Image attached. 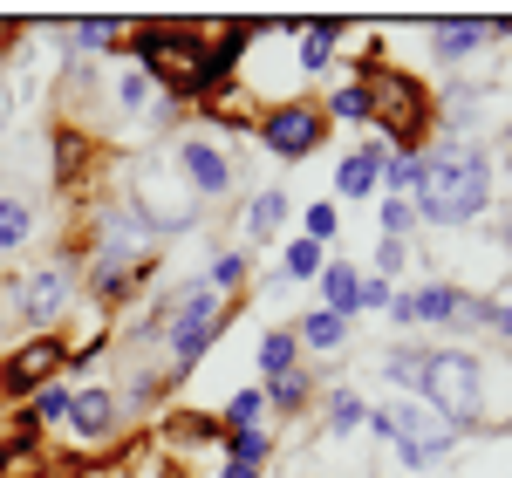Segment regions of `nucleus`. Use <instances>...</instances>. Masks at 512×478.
Instances as JSON below:
<instances>
[{"mask_svg":"<svg viewBox=\"0 0 512 478\" xmlns=\"http://www.w3.org/2000/svg\"><path fill=\"white\" fill-rule=\"evenodd\" d=\"M492 199V164L465 151V144H451V151H437V158L417 164V185H410V205H417V219H431V226H472L478 212Z\"/></svg>","mask_w":512,"mask_h":478,"instance_id":"1","label":"nucleus"},{"mask_svg":"<svg viewBox=\"0 0 512 478\" xmlns=\"http://www.w3.org/2000/svg\"><path fill=\"white\" fill-rule=\"evenodd\" d=\"M362 424H369L376 438L390 444V451L403 458V465H410V472H424V465H437V458H444V451L458 444V431H451V424L437 417L431 403H417V397L383 403V410H369Z\"/></svg>","mask_w":512,"mask_h":478,"instance_id":"2","label":"nucleus"},{"mask_svg":"<svg viewBox=\"0 0 512 478\" xmlns=\"http://www.w3.org/2000/svg\"><path fill=\"white\" fill-rule=\"evenodd\" d=\"M417 403H431L451 431H458V424H478V417H485V369H478L465 349H431Z\"/></svg>","mask_w":512,"mask_h":478,"instance_id":"3","label":"nucleus"},{"mask_svg":"<svg viewBox=\"0 0 512 478\" xmlns=\"http://www.w3.org/2000/svg\"><path fill=\"white\" fill-rule=\"evenodd\" d=\"M219 328H226V321H219V294H212L205 280H178V287L164 294V335H171V362H178V369H192V362L212 349Z\"/></svg>","mask_w":512,"mask_h":478,"instance_id":"4","label":"nucleus"},{"mask_svg":"<svg viewBox=\"0 0 512 478\" xmlns=\"http://www.w3.org/2000/svg\"><path fill=\"white\" fill-rule=\"evenodd\" d=\"M321 137H328V110L321 103H274L267 123H260V144L274 158H315Z\"/></svg>","mask_w":512,"mask_h":478,"instance_id":"5","label":"nucleus"},{"mask_svg":"<svg viewBox=\"0 0 512 478\" xmlns=\"http://www.w3.org/2000/svg\"><path fill=\"white\" fill-rule=\"evenodd\" d=\"M369 96H376V123L396 130V151H410V137L424 130V117H431V110H424V89L403 82V76H390L383 89H369Z\"/></svg>","mask_w":512,"mask_h":478,"instance_id":"6","label":"nucleus"},{"mask_svg":"<svg viewBox=\"0 0 512 478\" xmlns=\"http://www.w3.org/2000/svg\"><path fill=\"white\" fill-rule=\"evenodd\" d=\"M69 294H76V274L62 267V260H48V267H35V274L21 280V294H14V308L28 321H55L62 308H69Z\"/></svg>","mask_w":512,"mask_h":478,"instance_id":"7","label":"nucleus"},{"mask_svg":"<svg viewBox=\"0 0 512 478\" xmlns=\"http://www.w3.org/2000/svg\"><path fill=\"white\" fill-rule=\"evenodd\" d=\"M178 171H185V185H192L198 199H226L233 192V158L219 144H205V137L178 144Z\"/></svg>","mask_w":512,"mask_h":478,"instance_id":"8","label":"nucleus"},{"mask_svg":"<svg viewBox=\"0 0 512 478\" xmlns=\"http://www.w3.org/2000/svg\"><path fill=\"white\" fill-rule=\"evenodd\" d=\"M55 369H62V342H55V335H35V342H21V349L7 356V376H0V383H7V397H35Z\"/></svg>","mask_w":512,"mask_h":478,"instance_id":"9","label":"nucleus"},{"mask_svg":"<svg viewBox=\"0 0 512 478\" xmlns=\"http://www.w3.org/2000/svg\"><path fill=\"white\" fill-rule=\"evenodd\" d=\"M376 185H383V151H376V144H369V151H349L342 171H335V192H342V199H369Z\"/></svg>","mask_w":512,"mask_h":478,"instance_id":"10","label":"nucleus"},{"mask_svg":"<svg viewBox=\"0 0 512 478\" xmlns=\"http://www.w3.org/2000/svg\"><path fill=\"white\" fill-rule=\"evenodd\" d=\"M492 35H499L492 21H437V28H431V41H437V55H444V62H465V55L485 48Z\"/></svg>","mask_w":512,"mask_h":478,"instance_id":"11","label":"nucleus"},{"mask_svg":"<svg viewBox=\"0 0 512 478\" xmlns=\"http://www.w3.org/2000/svg\"><path fill=\"white\" fill-rule=\"evenodd\" d=\"M69 424H76L82 438H110V424H117V397H110V390H82V397H69Z\"/></svg>","mask_w":512,"mask_h":478,"instance_id":"12","label":"nucleus"},{"mask_svg":"<svg viewBox=\"0 0 512 478\" xmlns=\"http://www.w3.org/2000/svg\"><path fill=\"white\" fill-rule=\"evenodd\" d=\"M424 362H431L424 342H396L390 356H383V376H390L396 390H424Z\"/></svg>","mask_w":512,"mask_h":478,"instance_id":"13","label":"nucleus"},{"mask_svg":"<svg viewBox=\"0 0 512 478\" xmlns=\"http://www.w3.org/2000/svg\"><path fill=\"white\" fill-rule=\"evenodd\" d=\"M294 356H301L294 328H274V335H260V376H267V383H280V376H294Z\"/></svg>","mask_w":512,"mask_h":478,"instance_id":"14","label":"nucleus"},{"mask_svg":"<svg viewBox=\"0 0 512 478\" xmlns=\"http://www.w3.org/2000/svg\"><path fill=\"white\" fill-rule=\"evenodd\" d=\"M321 294H328V315L349 321V315H355V294H362V274L335 260V267H321Z\"/></svg>","mask_w":512,"mask_h":478,"instance_id":"15","label":"nucleus"},{"mask_svg":"<svg viewBox=\"0 0 512 478\" xmlns=\"http://www.w3.org/2000/svg\"><path fill=\"white\" fill-rule=\"evenodd\" d=\"M294 342H301V349H342V342H349V321L328 315V308H321V315H301Z\"/></svg>","mask_w":512,"mask_h":478,"instance_id":"16","label":"nucleus"},{"mask_svg":"<svg viewBox=\"0 0 512 478\" xmlns=\"http://www.w3.org/2000/svg\"><path fill=\"white\" fill-rule=\"evenodd\" d=\"M280 219H287V192H260L246 205V239H274Z\"/></svg>","mask_w":512,"mask_h":478,"instance_id":"17","label":"nucleus"},{"mask_svg":"<svg viewBox=\"0 0 512 478\" xmlns=\"http://www.w3.org/2000/svg\"><path fill=\"white\" fill-rule=\"evenodd\" d=\"M335 35H342L335 21H321V28H308V35H301V69H308V76H321V69H328V55H335Z\"/></svg>","mask_w":512,"mask_h":478,"instance_id":"18","label":"nucleus"},{"mask_svg":"<svg viewBox=\"0 0 512 478\" xmlns=\"http://www.w3.org/2000/svg\"><path fill=\"white\" fill-rule=\"evenodd\" d=\"M267 451H274V438H267L260 424H253V431H226V465H260Z\"/></svg>","mask_w":512,"mask_h":478,"instance_id":"19","label":"nucleus"},{"mask_svg":"<svg viewBox=\"0 0 512 478\" xmlns=\"http://www.w3.org/2000/svg\"><path fill=\"white\" fill-rule=\"evenodd\" d=\"M130 280H137V260H117V253H103V260H96V274H89V287H96V294H123Z\"/></svg>","mask_w":512,"mask_h":478,"instance_id":"20","label":"nucleus"},{"mask_svg":"<svg viewBox=\"0 0 512 478\" xmlns=\"http://www.w3.org/2000/svg\"><path fill=\"white\" fill-rule=\"evenodd\" d=\"M335 117H342V123H376V96H369L362 82L335 89Z\"/></svg>","mask_w":512,"mask_h":478,"instance_id":"21","label":"nucleus"},{"mask_svg":"<svg viewBox=\"0 0 512 478\" xmlns=\"http://www.w3.org/2000/svg\"><path fill=\"white\" fill-rule=\"evenodd\" d=\"M28 226H35V219H28V205H21V199H0V253H14V246L28 239Z\"/></svg>","mask_w":512,"mask_h":478,"instance_id":"22","label":"nucleus"},{"mask_svg":"<svg viewBox=\"0 0 512 478\" xmlns=\"http://www.w3.org/2000/svg\"><path fill=\"white\" fill-rule=\"evenodd\" d=\"M321 267H328V260H321L315 239H294V246H287V274L294 280H321Z\"/></svg>","mask_w":512,"mask_h":478,"instance_id":"23","label":"nucleus"},{"mask_svg":"<svg viewBox=\"0 0 512 478\" xmlns=\"http://www.w3.org/2000/svg\"><path fill=\"white\" fill-rule=\"evenodd\" d=\"M315 397V383L294 369V376H280V383H267V403H280V410H301V403Z\"/></svg>","mask_w":512,"mask_h":478,"instance_id":"24","label":"nucleus"},{"mask_svg":"<svg viewBox=\"0 0 512 478\" xmlns=\"http://www.w3.org/2000/svg\"><path fill=\"white\" fill-rule=\"evenodd\" d=\"M260 410H267V390H239V397L226 403V424H233V431H253Z\"/></svg>","mask_w":512,"mask_h":478,"instance_id":"25","label":"nucleus"},{"mask_svg":"<svg viewBox=\"0 0 512 478\" xmlns=\"http://www.w3.org/2000/svg\"><path fill=\"white\" fill-rule=\"evenodd\" d=\"M239 280H246V253H219L212 274H205V287H212V294H233Z\"/></svg>","mask_w":512,"mask_h":478,"instance_id":"26","label":"nucleus"},{"mask_svg":"<svg viewBox=\"0 0 512 478\" xmlns=\"http://www.w3.org/2000/svg\"><path fill=\"white\" fill-rule=\"evenodd\" d=\"M362 417H369V410H362L355 390H335V397H328V431H355Z\"/></svg>","mask_w":512,"mask_h":478,"instance_id":"27","label":"nucleus"},{"mask_svg":"<svg viewBox=\"0 0 512 478\" xmlns=\"http://www.w3.org/2000/svg\"><path fill=\"white\" fill-rule=\"evenodd\" d=\"M417 151H383V178H390V192L403 199V185H417Z\"/></svg>","mask_w":512,"mask_h":478,"instance_id":"28","label":"nucleus"},{"mask_svg":"<svg viewBox=\"0 0 512 478\" xmlns=\"http://www.w3.org/2000/svg\"><path fill=\"white\" fill-rule=\"evenodd\" d=\"M335 233H342V212H335V199L308 205V233H301V239H315V246H328Z\"/></svg>","mask_w":512,"mask_h":478,"instance_id":"29","label":"nucleus"},{"mask_svg":"<svg viewBox=\"0 0 512 478\" xmlns=\"http://www.w3.org/2000/svg\"><path fill=\"white\" fill-rule=\"evenodd\" d=\"M410 226H417V205L410 199H383V239H410Z\"/></svg>","mask_w":512,"mask_h":478,"instance_id":"30","label":"nucleus"},{"mask_svg":"<svg viewBox=\"0 0 512 478\" xmlns=\"http://www.w3.org/2000/svg\"><path fill=\"white\" fill-rule=\"evenodd\" d=\"M69 417V390L62 383H41L35 390V424H62Z\"/></svg>","mask_w":512,"mask_h":478,"instance_id":"31","label":"nucleus"},{"mask_svg":"<svg viewBox=\"0 0 512 478\" xmlns=\"http://www.w3.org/2000/svg\"><path fill=\"white\" fill-rule=\"evenodd\" d=\"M144 103H151V76L130 69V76H123V110H144Z\"/></svg>","mask_w":512,"mask_h":478,"instance_id":"32","label":"nucleus"},{"mask_svg":"<svg viewBox=\"0 0 512 478\" xmlns=\"http://www.w3.org/2000/svg\"><path fill=\"white\" fill-rule=\"evenodd\" d=\"M369 267H376V280H390L396 267H403V239H383V246H376V260H369Z\"/></svg>","mask_w":512,"mask_h":478,"instance_id":"33","label":"nucleus"},{"mask_svg":"<svg viewBox=\"0 0 512 478\" xmlns=\"http://www.w3.org/2000/svg\"><path fill=\"white\" fill-rule=\"evenodd\" d=\"M355 308H390V280H362V294H355Z\"/></svg>","mask_w":512,"mask_h":478,"instance_id":"34","label":"nucleus"},{"mask_svg":"<svg viewBox=\"0 0 512 478\" xmlns=\"http://www.w3.org/2000/svg\"><path fill=\"white\" fill-rule=\"evenodd\" d=\"M226 478H260V465H226Z\"/></svg>","mask_w":512,"mask_h":478,"instance_id":"35","label":"nucleus"},{"mask_svg":"<svg viewBox=\"0 0 512 478\" xmlns=\"http://www.w3.org/2000/svg\"><path fill=\"white\" fill-rule=\"evenodd\" d=\"M506 137H512V130H506Z\"/></svg>","mask_w":512,"mask_h":478,"instance_id":"36","label":"nucleus"}]
</instances>
